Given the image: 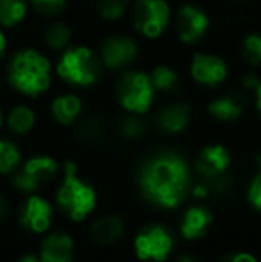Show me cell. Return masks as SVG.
Masks as SVG:
<instances>
[{"label":"cell","mask_w":261,"mask_h":262,"mask_svg":"<svg viewBox=\"0 0 261 262\" xmlns=\"http://www.w3.org/2000/svg\"><path fill=\"white\" fill-rule=\"evenodd\" d=\"M192 77L198 84L216 86L227 77V64L222 57L211 54H197L192 61Z\"/></svg>","instance_id":"cell-11"},{"label":"cell","mask_w":261,"mask_h":262,"mask_svg":"<svg viewBox=\"0 0 261 262\" xmlns=\"http://www.w3.org/2000/svg\"><path fill=\"white\" fill-rule=\"evenodd\" d=\"M247 198H249V202H251L252 207L261 210V168H258L254 179H252L251 184H249Z\"/></svg>","instance_id":"cell-30"},{"label":"cell","mask_w":261,"mask_h":262,"mask_svg":"<svg viewBox=\"0 0 261 262\" xmlns=\"http://www.w3.org/2000/svg\"><path fill=\"white\" fill-rule=\"evenodd\" d=\"M256 104H258V109L261 113V82H259V86L256 88Z\"/></svg>","instance_id":"cell-37"},{"label":"cell","mask_w":261,"mask_h":262,"mask_svg":"<svg viewBox=\"0 0 261 262\" xmlns=\"http://www.w3.org/2000/svg\"><path fill=\"white\" fill-rule=\"evenodd\" d=\"M154 91L156 90L150 77L136 70L122 73L115 88L120 105L132 114H143L149 111L154 100Z\"/></svg>","instance_id":"cell-5"},{"label":"cell","mask_w":261,"mask_h":262,"mask_svg":"<svg viewBox=\"0 0 261 262\" xmlns=\"http://www.w3.org/2000/svg\"><path fill=\"white\" fill-rule=\"evenodd\" d=\"M129 0H97V11L102 20L116 21L127 13Z\"/></svg>","instance_id":"cell-25"},{"label":"cell","mask_w":261,"mask_h":262,"mask_svg":"<svg viewBox=\"0 0 261 262\" xmlns=\"http://www.w3.org/2000/svg\"><path fill=\"white\" fill-rule=\"evenodd\" d=\"M57 162L52 157H32L13 175V186L24 193H34L57 175Z\"/></svg>","instance_id":"cell-8"},{"label":"cell","mask_w":261,"mask_h":262,"mask_svg":"<svg viewBox=\"0 0 261 262\" xmlns=\"http://www.w3.org/2000/svg\"><path fill=\"white\" fill-rule=\"evenodd\" d=\"M6 47H7L6 34H4L2 29H0V55H4V52H6Z\"/></svg>","instance_id":"cell-34"},{"label":"cell","mask_w":261,"mask_h":262,"mask_svg":"<svg viewBox=\"0 0 261 262\" xmlns=\"http://www.w3.org/2000/svg\"><path fill=\"white\" fill-rule=\"evenodd\" d=\"M27 14V0H0V25L14 27Z\"/></svg>","instance_id":"cell-20"},{"label":"cell","mask_w":261,"mask_h":262,"mask_svg":"<svg viewBox=\"0 0 261 262\" xmlns=\"http://www.w3.org/2000/svg\"><path fill=\"white\" fill-rule=\"evenodd\" d=\"M0 127H2V109H0Z\"/></svg>","instance_id":"cell-38"},{"label":"cell","mask_w":261,"mask_h":262,"mask_svg":"<svg viewBox=\"0 0 261 262\" xmlns=\"http://www.w3.org/2000/svg\"><path fill=\"white\" fill-rule=\"evenodd\" d=\"M168 24L170 7L165 0H136L132 6V25L145 38H159Z\"/></svg>","instance_id":"cell-6"},{"label":"cell","mask_w":261,"mask_h":262,"mask_svg":"<svg viewBox=\"0 0 261 262\" xmlns=\"http://www.w3.org/2000/svg\"><path fill=\"white\" fill-rule=\"evenodd\" d=\"M36 13L43 16H56L65 9L66 0H31Z\"/></svg>","instance_id":"cell-29"},{"label":"cell","mask_w":261,"mask_h":262,"mask_svg":"<svg viewBox=\"0 0 261 262\" xmlns=\"http://www.w3.org/2000/svg\"><path fill=\"white\" fill-rule=\"evenodd\" d=\"M20 223L24 228L36 234H42L50 227V220H52V209L47 200L39 196H29L25 204L20 209Z\"/></svg>","instance_id":"cell-12"},{"label":"cell","mask_w":261,"mask_h":262,"mask_svg":"<svg viewBox=\"0 0 261 262\" xmlns=\"http://www.w3.org/2000/svg\"><path fill=\"white\" fill-rule=\"evenodd\" d=\"M36 116L32 113L31 107L27 105H16L7 116V127L14 132V134H27L32 127H34Z\"/></svg>","instance_id":"cell-21"},{"label":"cell","mask_w":261,"mask_h":262,"mask_svg":"<svg viewBox=\"0 0 261 262\" xmlns=\"http://www.w3.org/2000/svg\"><path fill=\"white\" fill-rule=\"evenodd\" d=\"M229 162V152L222 145L206 146L197 159V169L204 179H218L224 177Z\"/></svg>","instance_id":"cell-13"},{"label":"cell","mask_w":261,"mask_h":262,"mask_svg":"<svg viewBox=\"0 0 261 262\" xmlns=\"http://www.w3.org/2000/svg\"><path fill=\"white\" fill-rule=\"evenodd\" d=\"M57 73L73 86H91L102 75L101 59L86 47H73L65 50L57 62Z\"/></svg>","instance_id":"cell-4"},{"label":"cell","mask_w":261,"mask_h":262,"mask_svg":"<svg viewBox=\"0 0 261 262\" xmlns=\"http://www.w3.org/2000/svg\"><path fill=\"white\" fill-rule=\"evenodd\" d=\"M124 232H126V227H124L122 217L115 216V214H108V216L98 217L97 221L91 223L90 237L97 245H113L124 237Z\"/></svg>","instance_id":"cell-14"},{"label":"cell","mask_w":261,"mask_h":262,"mask_svg":"<svg viewBox=\"0 0 261 262\" xmlns=\"http://www.w3.org/2000/svg\"><path fill=\"white\" fill-rule=\"evenodd\" d=\"M138 47L134 39L126 36H111L102 45V61L108 68H126L136 61Z\"/></svg>","instance_id":"cell-10"},{"label":"cell","mask_w":261,"mask_h":262,"mask_svg":"<svg viewBox=\"0 0 261 262\" xmlns=\"http://www.w3.org/2000/svg\"><path fill=\"white\" fill-rule=\"evenodd\" d=\"M45 43L54 50H63L72 41V29L63 21H54L45 31Z\"/></svg>","instance_id":"cell-22"},{"label":"cell","mask_w":261,"mask_h":262,"mask_svg":"<svg viewBox=\"0 0 261 262\" xmlns=\"http://www.w3.org/2000/svg\"><path fill=\"white\" fill-rule=\"evenodd\" d=\"M177 262H200V260H198L197 257H193V255H181Z\"/></svg>","instance_id":"cell-36"},{"label":"cell","mask_w":261,"mask_h":262,"mask_svg":"<svg viewBox=\"0 0 261 262\" xmlns=\"http://www.w3.org/2000/svg\"><path fill=\"white\" fill-rule=\"evenodd\" d=\"M220 262H258L252 255L249 253H244V252H236V253H227Z\"/></svg>","instance_id":"cell-31"},{"label":"cell","mask_w":261,"mask_h":262,"mask_svg":"<svg viewBox=\"0 0 261 262\" xmlns=\"http://www.w3.org/2000/svg\"><path fill=\"white\" fill-rule=\"evenodd\" d=\"M209 29V20L200 7L186 4L177 11L175 16V31L183 43H197L206 36Z\"/></svg>","instance_id":"cell-9"},{"label":"cell","mask_w":261,"mask_h":262,"mask_svg":"<svg viewBox=\"0 0 261 262\" xmlns=\"http://www.w3.org/2000/svg\"><path fill=\"white\" fill-rule=\"evenodd\" d=\"M7 216H9V204H7L6 198L0 194V223H2V221H6Z\"/></svg>","instance_id":"cell-33"},{"label":"cell","mask_w":261,"mask_h":262,"mask_svg":"<svg viewBox=\"0 0 261 262\" xmlns=\"http://www.w3.org/2000/svg\"><path fill=\"white\" fill-rule=\"evenodd\" d=\"M242 55L252 66L261 64V36L249 34L242 43Z\"/></svg>","instance_id":"cell-27"},{"label":"cell","mask_w":261,"mask_h":262,"mask_svg":"<svg viewBox=\"0 0 261 262\" xmlns=\"http://www.w3.org/2000/svg\"><path fill=\"white\" fill-rule=\"evenodd\" d=\"M83 104L75 95H61L52 102V116L61 125H72L79 118Z\"/></svg>","instance_id":"cell-19"},{"label":"cell","mask_w":261,"mask_h":262,"mask_svg":"<svg viewBox=\"0 0 261 262\" xmlns=\"http://www.w3.org/2000/svg\"><path fill=\"white\" fill-rule=\"evenodd\" d=\"M18 262H42L36 255H31V253H27V255H22Z\"/></svg>","instance_id":"cell-35"},{"label":"cell","mask_w":261,"mask_h":262,"mask_svg":"<svg viewBox=\"0 0 261 262\" xmlns=\"http://www.w3.org/2000/svg\"><path fill=\"white\" fill-rule=\"evenodd\" d=\"M56 200L59 209L73 221H83L97 204L93 187L75 175V164L72 162H66L65 166V180L57 191Z\"/></svg>","instance_id":"cell-3"},{"label":"cell","mask_w":261,"mask_h":262,"mask_svg":"<svg viewBox=\"0 0 261 262\" xmlns=\"http://www.w3.org/2000/svg\"><path fill=\"white\" fill-rule=\"evenodd\" d=\"M139 187L147 200L161 207H175L185 200L190 187V171L185 159L163 152L150 157L139 171Z\"/></svg>","instance_id":"cell-1"},{"label":"cell","mask_w":261,"mask_h":262,"mask_svg":"<svg viewBox=\"0 0 261 262\" xmlns=\"http://www.w3.org/2000/svg\"><path fill=\"white\" fill-rule=\"evenodd\" d=\"M42 262H72L73 260V241L66 234H52L45 237L39 252Z\"/></svg>","instance_id":"cell-15"},{"label":"cell","mask_w":261,"mask_h":262,"mask_svg":"<svg viewBox=\"0 0 261 262\" xmlns=\"http://www.w3.org/2000/svg\"><path fill=\"white\" fill-rule=\"evenodd\" d=\"M211 212L204 207H190L181 220V234L186 239H198L211 225Z\"/></svg>","instance_id":"cell-17"},{"label":"cell","mask_w":261,"mask_h":262,"mask_svg":"<svg viewBox=\"0 0 261 262\" xmlns=\"http://www.w3.org/2000/svg\"><path fill=\"white\" fill-rule=\"evenodd\" d=\"M152 80V86L156 91H165V93H170V91L177 90L179 86V77L175 73V70H172L170 66H156L150 75Z\"/></svg>","instance_id":"cell-23"},{"label":"cell","mask_w":261,"mask_h":262,"mask_svg":"<svg viewBox=\"0 0 261 262\" xmlns=\"http://www.w3.org/2000/svg\"><path fill=\"white\" fill-rule=\"evenodd\" d=\"M7 82L27 97H38L50 88V62L38 50L25 49L13 55L7 66Z\"/></svg>","instance_id":"cell-2"},{"label":"cell","mask_w":261,"mask_h":262,"mask_svg":"<svg viewBox=\"0 0 261 262\" xmlns=\"http://www.w3.org/2000/svg\"><path fill=\"white\" fill-rule=\"evenodd\" d=\"M104 132H106L104 121H102L101 118L91 116L81 123L79 130H77V136H79L81 141L93 145V143H98L102 138H104Z\"/></svg>","instance_id":"cell-24"},{"label":"cell","mask_w":261,"mask_h":262,"mask_svg":"<svg viewBox=\"0 0 261 262\" xmlns=\"http://www.w3.org/2000/svg\"><path fill=\"white\" fill-rule=\"evenodd\" d=\"M20 162V152L9 139H0V173H11Z\"/></svg>","instance_id":"cell-26"},{"label":"cell","mask_w":261,"mask_h":262,"mask_svg":"<svg viewBox=\"0 0 261 262\" xmlns=\"http://www.w3.org/2000/svg\"><path fill=\"white\" fill-rule=\"evenodd\" d=\"M120 130H122V134L126 136L127 139H138L147 132V123L138 116H127L126 120L122 121Z\"/></svg>","instance_id":"cell-28"},{"label":"cell","mask_w":261,"mask_h":262,"mask_svg":"<svg viewBox=\"0 0 261 262\" xmlns=\"http://www.w3.org/2000/svg\"><path fill=\"white\" fill-rule=\"evenodd\" d=\"M172 248H174V235L163 225H149L136 235L134 250L142 260L161 262L170 255Z\"/></svg>","instance_id":"cell-7"},{"label":"cell","mask_w":261,"mask_h":262,"mask_svg":"<svg viewBox=\"0 0 261 262\" xmlns=\"http://www.w3.org/2000/svg\"><path fill=\"white\" fill-rule=\"evenodd\" d=\"M259 82L261 80L254 75V73H247V75L242 77V86H244L245 90H254L256 91V88L259 86Z\"/></svg>","instance_id":"cell-32"},{"label":"cell","mask_w":261,"mask_h":262,"mask_svg":"<svg viewBox=\"0 0 261 262\" xmlns=\"http://www.w3.org/2000/svg\"><path fill=\"white\" fill-rule=\"evenodd\" d=\"M245 98L240 93H227L224 97L213 100L208 105V111L215 120L220 121H233L242 116L245 109Z\"/></svg>","instance_id":"cell-16"},{"label":"cell","mask_w":261,"mask_h":262,"mask_svg":"<svg viewBox=\"0 0 261 262\" xmlns=\"http://www.w3.org/2000/svg\"><path fill=\"white\" fill-rule=\"evenodd\" d=\"M190 121V107L185 104H174L165 107L157 116V125L168 134H177L185 130Z\"/></svg>","instance_id":"cell-18"}]
</instances>
